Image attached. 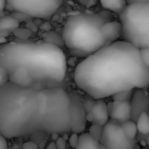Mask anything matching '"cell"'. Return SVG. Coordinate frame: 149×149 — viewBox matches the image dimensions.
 Listing matches in <instances>:
<instances>
[{"instance_id": "cell-19", "label": "cell", "mask_w": 149, "mask_h": 149, "mask_svg": "<svg viewBox=\"0 0 149 149\" xmlns=\"http://www.w3.org/2000/svg\"><path fill=\"white\" fill-rule=\"evenodd\" d=\"M135 90H129V91H124L119 93L115 94L112 96L113 101H118V102H131L133 94H134Z\"/></svg>"}, {"instance_id": "cell-12", "label": "cell", "mask_w": 149, "mask_h": 149, "mask_svg": "<svg viewBox=\"0 0 149 149\" xmlns=\"http://www.w3.org/2000/svg\"><path fill=\"white\" fill-rule=\"evenodd\" d=\"M91 113L94 117V121L92 124L105 127L111 120L108 110V104L104 100H98L95 101Z\"/></svg>"}, {"instance_id": "cell-16", "label": "cell", "mask_w": 149, "mask_h": 149, "mask_svg": "<svg viewBox=\"0 0 149 149\" xmlns=\"http://www.w3.org/2000/svg\"><path fill=\"white\" fill-rule=\"evenodd\" d=\"M136 125L138 128V132L141 134H149V114L148 113H142L138 120H136Z\"/></svg>"}, {"instance_id": "cell-32", "label": "cell", "mask_w": 149, "mask_h": 149, "mask_svg": "<svg viewBox=\"0 0 149 149\" xmlns=\"http://www.w3.org/2000/svg\"><path fill=\"white\" fill-rule=\"evenodd\" d=\"M26 27H27V29H28V30H30V31H37V30H38L37 25H35L33 22L27 24Z\"/></svg>"}, {"instance_id": "cell-26", "label": "cell", "mask_w": 149, "mask_h": 149, "mask_svg": "<svg viewBox=\"0 0 149 149\" xmlns=\"http://www.w3.org/2000/svg\"><path fill=\"white\" fill-rule=\"evenodd\" d=\"M78 141H79V134L76 133H72L71 135L68 137V143L69 146L72 148H76L78 145Z\"/></svg>"}, {"instance_id": "cell-18", "label": "cell", "mask_w": 149, "mask_h": 149, "mask_svg": "<svg viewBox=\"0 0 149 149\" xmlns=\"http://www.w3.org/2000/svg\"><path fill=\"white\" fill-rule=\"evenodd\" d=\"M44 42L46 43H48V44H52V45H54L58 47H61V45H65L64 44V40H63V38L61 37L58 33L54 32V31H49L47 32L45 37H44Z\"/></svg>"}, {"instance_id": "cell-11", "label": "cell", "mask_w": 149, "mask_h": 149, "mask_svg": "<svg viewBox=\"0 0 149 149\" xmlns=\"http://www.w3.org/2000/svg\"><path fill=\"white\" fill-rule=\"evenodd\" d=\"M101 33L109 45L118 42L123 36L122 24L119 19L108 22L102 26Z\"/></svg>"}, {"instance_id": "cell-36", "label": "cell", "mask_w": 149, "mask_h": 149, "mask_svg": "<svg viewBox=\"0 0 149 149\" xmlns=\"http://www.w3.org/2000/svg\"><path fill=\"white\" fill-rule=\"evenodd\" d=\"M46 149H56V147H55V143L54 142H52L47 148Z\"/></svg>"}, {"instance_id": "cell-29", "label": "cell", "mask_w": 149, "mask_h": 149, "mask_svg": "<svg viewBox=\"0 0 149 149\" xmlns=\"http://www.w3.org/2000/svg\"><path fill=\"white\" fill-rule=\"evenodd\" d=\"M8 141L3 135L0 134V149H8Z\"/></svg>"}, {"instance_id": "cell-17", "label": "cell", "mask_w": 149, "mask_h": 149, "mask_svg": "<svg viewBox=\"0 0 149 149\" xmlns=\"http://www.w3.org/2000/svg\"><path fill=\"white\" fill-rule=\"evenodd\" d=\"M121 127H122L125 134L130 140H134L136 138L137 134H138V128H137L136 122H134L133 120H129V121H126V122L121 124Z\"/></svg>"}, {"instance_id": "cell-38", "label": "cell", "mask_w": 149, "mask_h": 149, "mask_svg": "<svg viewBox=\"0 0 149 149\" xmlns=\"http://www.w3.org/2000/svg\"><path fill=\"white\" fill-rule=\"evenodd\" d=\"M4 14H5V12H4V10H0V17H4V16H5Z\"/></svg>"}, {"instance_id": "cell-20", "label": "cell", "mask_w": 149, "mask_h": 149, "mask_svg": "<svg viewBox=\"0 0 149 149\" xmlns=\"http://www.w3.org/2000/svg\"><path fill=\"white\" fill-rule=\"evenodd\" d=\"M103 132H104V127L100 126V125H97V124H91V126L90 127V129H89L90 135L93 139H95L96 141H97L99 142L102 138Z\"/></svg>"}, {"instance_id": "cell-37", "label": "cell", "mask_w": 149, "mask_h": 149, "mask_svg": "<svg viewBox=\"0 0 149 149\" xmlns=\"http://www.w3.org/2000/svg\"><path fill=\"white\" fill-rule=\"evenodd\" d=\"M7 41H6V38H0V45H4V44H6Z\"/></svg>"}, {"instance_id": "cell-28", "label": "cell", "mask_w": 149, "mask_h": 149, "mask_svg": "<svg viewBox=\"0 0 149 149\" xmlns=\"http://www.w3.org/2000/svg\"><path fill=\"white\" fill-rule=\"evenodd\" d=\"M21 148L22 149H39V148H38V145H37L35 142H33V141H25V142H24V143H23V145H22V147H21Z\"/></svg>"}, {"instance_id": "cell-4", "label": "cell", "mask_w": 149, "mask_h": 149, "mask_svg": "<svg viewBox=\"0 0 149 149\" xmlns=\"http://www.w3.org/2000/svg\"><path fill=\"white\" fill-rule=\"evenodd\" d=\"M118 19L119 16L105 10L69 16L62 34L68 52L72 56L85 58L108 45L101 28L106 23Z\"/></svg>"}, {"instance_id": "cell-10", "label": "cell", "mask_w": 149, "mask_h": 149, "mask_svg": "<svg viewBox=\"0 0 149 149\" xmlns=\"http://www.w3.org/2000/svg\"><path fill=\"white\" fill-rule=\"evenodd\" d=\"M132 120L136 121L142 113L149 112V93L146 89L135 90L131 100Z\"/></svg>"}, {"instance_id": "cell-7", "label": "cell", "mask_w": 149, "mask_h": 149, "mask_svg": "<svg viewBox=\"0 0 149 149\" xmlns=\"http://www.w3.org/2000/svg\"><path fill=\"white\" fill-rule=\"evenodd\" d=\"M100 144L107 149H134L135 141L125 134L121 124L110 120L104 127Z\"/></svg>"}, {"instance_id": "cell-21", "label": "cell", "mask_w": 149, "mask_h": 149, "mask_svg": "<svg viewBox=\"0 0 149 149\" xmlns=\"http://www.w3.org/2000/svg\"><path fill=\"white\" fill-rule=\"evenodd\" d=\"M13 33L16 35L17 38H19V40L25 41V39H27L31 36L32 31L30 30H28L27 28H18Z\"/></svg>"}, {"instance_id": "cell-40", "label": "cell", "mask_w": 149, "mask_h": 149, "mask_svg": "<svg viewBox=\"0 0 149 149\" xmlns=\"http://www.w3.org/2000/svg\"><path fill=\"white\" fill-rule=\"evenodd\" d=\"M100 149H107L106 148H105L104 146H102L101 144H100Z\"/></svg>"}, {"instance_id": "cell-8", "label": "cell", "mask_w": 149, "mask_h": 149, "mask_svg": "<svg viewBox=\"0 0 149 149\" xmlns=\"http://www.w3.org/2000/svg\"><path fill=\"white\" fill-rule=\"evenodd\" d=\"M69 96V114L70 128L72 133L83 134L87 126L86 112L83 104V98L76 93H68Z\"/></svg>"}, {"instance_id": "cell-39", "label": "cell", "mask_w": 149, "mask_h": 149, "mask_svg": "<svg viewBox=\"0 0 149 149\" xmlns=\"http://www.w3.org/2000/svg\"><path fill=\"white\" fill-rule=\"evenodd\" d=\"M8 149H22V148H18V147H10V148H8Z\"/></svg>"}, {"instance_id": "cell-1", "label": "cell", "mask_w": 149, "mask_h": 149, "mask_svg": "<svg viewBox=\"0 0 149 149\" xmlns=\"http://www.w3.org/2000/svg\"><path fill=\"white\" fill-rule=\"evenodd\" d=\"M69 96L61 87L38 91L8 82L0 87V134L5 139L71 132Z\"/></svg>"}, {"instance_id": "cell-13", "label": "cell", "mask_w": 149, "mask_h": 149, "mask_svg": "<svg viewBox=\"0 0 149 149\" xmlns=\"http://www.w3.org/2000/svg\"><path fill=\"white\" fill-rule=\"evenodd\" d=\"M100 4L104 10L119 16L126 8L127 2L125 0H103L100 1Z\"/></svg>"}, {"instance_id": "cell-5", "label": "cell", "mask_w": 149, "mask_h": 149, "mask_svg": "<svg viewBox=\"0 0 149 149\" xmlns=\"http://www.w3.org/2000/svg\"><path fill=\"white\" fill-rule=\"evenodd\" d=\"M119 20L123 28V40L139 50L149 48V1L127 2Z\"/></svg>"}, {"instance_id": "cell-30", "label": "cell", "mask_w": 149, "mask_h": 149, "mask_svg": "<svg viewBox=\"0 0 149 149\" xmlns=\"http://www.w3.org/2000/svg\"><path fill=\"white\" fill-rule=\"evenodd\" d=\"M40 29L42 30V31H45L49 32V31H50V29H51V25L49 24V23H43V24L40 26Z\"/></svg>"}, {"instance_id": "cell-27", "label": "cell", "mask_w": 149, "mask_h": 149, "mask_svg": "<svg viewBox=\"0 0 149 149\" xmlns=\"http://www.w3.org/2000/svg\"><path fill=\"white\" fill-rule=\"evenodd\" d=\"M54 143L56 149H67V142L63 137H60Z\"/></svg>"}, {"instance_id": "cell-3", "label": "cell", "mask_w": 149, "mask_h": 149, "mask_svg": "<svg viewBox=\"0 0 149 149\" xmlns=\"http://www.w3.org/2000/svg\"><path fill=\"white\" fill-rule=\"evenodd\" d=\"M0 65L7 72L21 67L32 79V89L59 87L67 74V58L61 48L46 42L12 41L0 45Z\"/></svg>"}, {"instance_id": "cell-2", "label": "cell", "mask_w": 149, "mask_h": 149, "mask_svg": "<svg viewBox=\"0 0 149 149\" xmlns=\"http://www.w3.org/2000/svg\"><path fill=\"white\" fill-rule=\"evenodd\" d=\"M76 86L95 100L129 90L149 87V70L140 50L125 40L108 45L75 68Z\"/></svg>"}, {"instance_id": "cell-14", "label": "cell", "mask_w": 149, "mask_h": 149, "mask_svg": "<svg viewBox=\"0 0 149 149\" xmlns=\"http://www.w3.org/2000/svg\"><path fill=\"white\" fill-rule=\"evenodd\" d=\"M75 149H100V142L93 139L89 133L79 135L78 145Z\"/></svg>"}, {"instance_id": "cell-6", "label": "cell", "mask_w": 149, "mask_h": 149, "mask_svg": "<svg viewBox=\"0 0 149 149\" xmlns=\"http://www.w3.org/2000/svg\"><path fill=\"white\" fill-rule=\"evenodd\" d=\"M14 11L23 12L32 18L50 17L62 4L61 0H8Z\"/></svg>"}, {"instance_id": "cell-31", "label": "cell", "mask_w": 149, "mask_h": 149, "mask_svg": "<svg viewBox=\"0 0 149 149\" xmlns=\"http://www.w3.org/2000/svg\"><path fill=\"white\" fill-rule=\"evenodd\" d=\"M81 3H83V4H84L86 7H88V8H90V7H91V6H93V5H95L96 3H97V2L96 1H94V0H90V1H81Z\"/></svg>"}, {"instance_id": "cell-22", "label": "cell", "mask_w": 149, "mask_h": 149, "mask_svg": "<svg viewBox=\"0 0 149 149\" xmlns=\"http://www.w3.org/2000/svg\"><path fill=\"white\" fill-rule=\"evenodd\" d=\"M95 101L96 100L94 99H92L91 97H90L88 95H86V97H84L83 99V107L85 109L86 113L91 112V110L93 108V106L95 104Z\"/></svg>"}, {"instance_id": "cell-25", "label": "cell", "mask_w": 149, "mask_h": 149, "mask_svg": "<svg viewBox=\"0 0 149 149\" xmlns=\"http://www.w3.org/2000/svg\"><path fill=\"white\" fill-rule=\"evenodd\" d=\"M140 53H141V58L143 64L149 70V48L140 50Z\"/></svg>"}, {"instance_id": "cell-24", "label": "cell", "mask_w": 149, "mask_h": 149, "mask_svg": "<svg viewBox=\"0 0 149 149\" xmlns=\"http://www.w3.org/2000/svg\"><path fill=\"white\" fill-rule=\"evenodd\" d=\"M9 82V75L4 67L0 65V87L4 86Z\"/></svg>"}, {"instance_id": "cell-9", "label": "cell", "mask_w": 149, "mask_h": 149, "mask_svg": "<svg viewBox=\"0 0 149 149\" xmlns=\"http://www.w3.org/2000/svg\"><path fill=\"white\" fill-rule=\"evenodd\" d=\"M110 119L119 124L132 120V105L131 102L112 101L108 103Z\"/></svg>"}, {"instance_id": "cell-15", "label": "cell", "mask_w": 149, "mask_h": 149, "mask_svg": "<svg viewBox=\"0 0 149 149\" xmlns=\"http://www.w3.org/2000/svg\"><path fill=\"white\" fill-rule=\"evenodd\" d=\"M20 23L16 20L14 17H12L11 15L9 16H4L0 17V32L1 31H6L10 33H13L17 29L19 28Z\"/></svg>"}, {"instance_id": "cell-33", "label": "cell", "mask_w": 149, "mask_h": 149, "mask_svg": "<svg viewBox=\"0 0 149 149\" xmlns=\"http://www.w3.org/2000/svg\"><path fill=\"white\" fill-rule=\"evenodd\" d=\"M50 137H51V139L54 141V142H55L61 136H60V134H53L50 135Z\"/></svg>"}, {"instance_id": "cell-23", "label": "cell", "mask_w": 149, "mask_h": 149, "mask_svg": "<svg viewBox=\"0 0 149 149\" xmlns=\"http://www.w3.org/2000/svg\"><path fill=\"white\" fill-rule=\"evenodd\" d=\"M11 16L12 17H14L16 20H18L19 23L21 22H27L31 19H32L31 17H29L28 15L23 13V12H18V11H13L11 13Z\"/></svg>"}, {"instance_id": "cell-34", "label": "cell", "mask_w": 149, "mask_h": 149, "mask_svg": "<svg viewBox=\"0 0 149 149\" xmlns=\"http://www.w3.org/2000/svg\"><path fill=\"white\" fill-rule=\"evenodd\" d=\"M6 5V1L4 0H0V10H4Z\"/></svg>"}, {"instance_id": "cell-35", "label": "cell", "mask_w": 149, "mask_h": 149, "mask_svg": "<svg viewBox=\"0 0 149 149\" xmlns=\"http://www.w3.org/2000/svg\"><path fill=\"white\" fill-rule=\"evenodd\" d=\"M10 32H6V31H1L0 32V38H6L10 35Z\"/></svg>"}]
</instances>
